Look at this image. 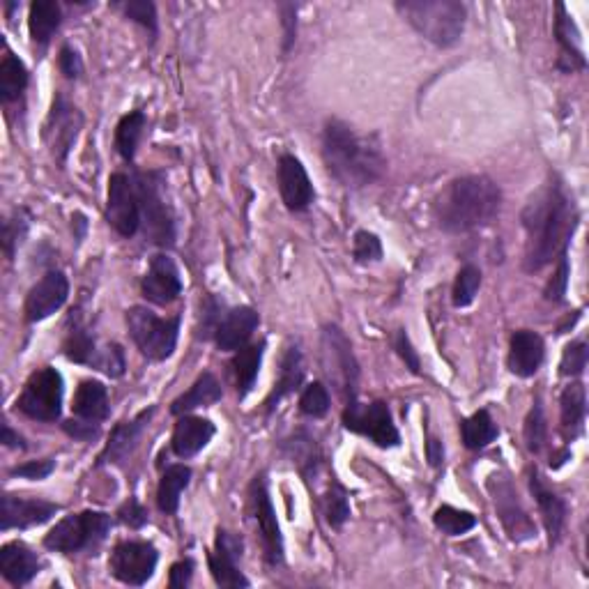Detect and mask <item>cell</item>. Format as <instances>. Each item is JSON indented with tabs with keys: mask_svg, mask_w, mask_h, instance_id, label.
<instances>
[{
	"mask_svg": "<svg viewBox=\"0 0 589 589\" xmlns=\"http://www.w3.org/2000/svg\"><path fill=\"white\" fill-rule=\"evenodd\" d=\"M221 396H224V392H221L219 380L214 378L210 371H205L198 376L194 385L189 387V392H185L173 401L171 412L175 417H182L196 408H208V405L221 401Z\"/></svg>",
	"mask_w": 589,
	"mask_h": 589,
	"instance_id": "30",
	"label": "cell"
},
{
	"mask_svg": "<svg viewBox=\"0 0 589 589\" xmlns=\"http://www.w3.org/2000/svg\"><path fill=\"white\" fill-rule=\"evenodd\" d=\"M106 221L122 237H134L141 231V208L136 196L134 175L113 173L109 180V198H106Z\"/></svg>",
	"mask_w": 589,
	"mask_h": 589,
	"instance_id": "14",
	"label": "cell"
},
{
	"mask_svg": "<svg viewBox=\"0 0 589 589\" xmlns=\"http://www.w3.org/2000/svg\"><path fill=\"white\" fill-rule=\"evenodd\" d=\"M93 369L104 371L106 376H111V378L125 376L127 362H125V353H122V348L118 346V343H109V346H104L102 350H99Z\"/></svg>",
	"mask_w": 589,
	"mask_h": 589,
	"instance_id": "48",
	"label": "cell"
},
{
	"mask_svg": "<svg viewBox=\"0 0 589 589\" xmlns=\"http://www.w3.org/2000/svg\"><path fill=\"white\" fill-rule=\"evenodd\" d=\"M263 353H265V343H258V346H244L237 350V355L233 359V376L237 385V396H240V399H244V396L256 387L260 364H263Z\"/></svg>",
	"mask_w": 589,
	"mask_h": 589,
	"instance_id": "34",
	"label": "cell"
},
{
	"mask_svg": "<svg viewBox=\"0 0 589 589\" xmlns=\"http://www.w3.org/2000/svg\"><path fill=\"white\" fill-rule=\"evenodd\" d=\"M81 129L83 113L79 111V106H74L63 93H56L47 122H44L42 139L47 143L51 157L56 159L58 166H65L72 148L79 141Z\"/></svg>",
	"mask_w": 589,
	"mask_h": 589,
	"instance_id": "10",
	"label": "cell"
},
{
	"mask_svg": "<svg viewBox=\"0 0 589 589\" xmlns=\"http://www.w3.org/2000/svg\"><path fill=\"white\" fill-rule=\"evenodd\" d=\"M555 37L562 47V58H560V70L564 72H576L585 70L587 60L583 47H580V30L576 21L569 12H566L564 5H557V19H555Z\"/></svg>",
	"mask_w": 589,
	"mask_h": 589,
	"instance_id": "27",
	"label": "cell"
},
{
	"mask_svg": "<svg viewBox=\"0 0 589 589\" xmlns=\"http://www.w3.org/2000/svg\"><path fill=\"white\" fill-rule=\"evenodd\" d=\"M481 288V270L477 265H465L461 272L456 274L454 290H451V300H454L456 309H465L477 300V293Z\"/></svg>",
	"mask_w": 589,
	"mask_h": 589,
	"instance_id": "40",
	"label": "cell"
},
{
	"mask_svg": "<svg viewBox=\"0 0 589 589\" xmlns=\"http://www.w3.org/2000/svg\"><path fill=\"white\" fill-rule=\"evenodd\" d=\"M244 550L242 539L237 534L228 532V530H217V539H214V548L208 555V564H210V573L214 578V583L219 587H228V589H237V587H249V578L244 576L240 571V562Z\"/></svg>",
	"mask_w": 589,
	"mask_h": 589,
	"instance_id": "15",
	"label": "cell"
},
{
	"mask_svg": "<svg viewBox=\"0 0 589 589\" xmlns=\"http://www.w3.org/2000/svg\"><path fill=\"white\" fill-rule=\"evenodd\" d=\"M60 21H63V10H60L56 0H35L28 14V28L33 42L40 44V47H47L51 37L60 28Z\"/></svg>",
	"mask_w": 589,
	"mask_h": 589,
	"instance_id": "32",
	"label": "cell"
},
{
	"mask_svg": "<svg viewBox=\"0 0 589 589\" xmlns=\"http://www.w3.org/2000/svg\"><path fill=\"white\" fill-rule=\"evenodd\" d=\"M548 438V424L546 415H543L541 399L534 401L530 415L525 419V447L530 454H541V449L546 447Z\"/></svg>",
	"mask_w": 589,
	"mask_h": 589,
	"instance_id": "44",
	"label": "cell"
},
{
	"mask_svg": "<svg viewBox=\"0 0 589 589\" xmlns=\"http://www.w3.org/2000/svg\"><path fill=\"white\" fill-rule=\"evenodd\" d=\"M323 355H325V371L332 382L348 401L357 399V380H359V364L350 346L348 336L343 334L336 325H327L323 330Z\"/></svg>",
	"mask_w": 589,
	"mask_h": 589,
	"instance_id": "12",
	"label": "cell"
},
{
	"mask_svg": "<svg viewBox=\"0 0 589 589\" xmlns=\"http://www.w3.org/2000/svg\"><path fill=\"white\" fill-rule=\"evenodd\" d=\"M214 433H217V428H214L210 419L182 415L173 428V438H171L173 454L178 458L196 456L198 451H203L210 445Z\"/></svg>",
	"mask_w": 589,
	"mask_h": 589,
	"instance_id": "25",
	"label": "cell"
},
{
	"mask_svg": "<svg viewBox=\"0 0 589 589\" xmlns=\"http://www.w3.org/2000/svg\"><path fill=\"white\" fill-rule=\"evenodd\" d=\"M281 24H283V51H290L295 44L297 35V7L295 5H281Z\"/></svg>",
	"mask_w": 589,
	"mask_h": 589,
	"instance_id": "56",
	"label": "cell"
},
{
	"mask_svg": "<svg viewBox=\"0 0 589 589\" xmlns=\"http://www.w3.org/2000/svg\"><path fill=\"white\" fill-rule=\"evenodd\" d=\"M122 12H125L127 19L136 21V24L143 26L152 37H157L159 24H157V7L150 0H129V3L122 5Z\"/></svg>",
	"mask_w": 589,
	"mask_h": 589,
	"instance_id": "46",
	"label": "cell"
},
{
	"mask_svg": "<svg viewBox=\"0 0 589 589\" xmlns=\"http://www.w3.org/2000/svg\"><path fill=\"white\" fill-rule=\"evenodd\" d=\"M249 516L254 520L256 532L263 546V555L267 564L277 566L283 562V537L274 511L270 488H267L265 474H258L249 486Z\"/></svg>",
	"mask_w": 589,
	"mask_h": 589,
	"instance_id": "11",
	"label": "cell"
},
{
	"mask_svg": "<svg viewBox=\"0 0 589 589\" xmlns=\"http://www.w3.org/2000/svg\"><path fill=\"white\" fill-rule=\"evenodd\" d=\"M60 511L58 504L47 500H35V497L3 495V532L10 530H28V527L44 525Z\"/></svg>",
	"mask_w": 589,
	"mask_h": 589,
	"instance_id": "20",
	"label": "cell"
},
{
	"mask_svg": "<svg viewBox=\"0 0 589 589\" xmlns=\"http://www.w3.org/2000/svg\"><path fill=\"white\" fill-rule=\"evenodd\" d=\"M426 454H428V461H431V465H440L442 458H445V447H442L440 440L431 438L426 442Z\"/></svg>",
	"mask_w": 589,
	"mask_h": 589,
	"instance_id": "58",
	"label": "cell"
},
{
	"mask_svg": "<svg viewBox=\"0 0 589 589\" xmlns=\"http://www.w3.org/2000/svg\"><path fill=\"white\" fill-rule=\"evenodd\" d=\"M343 426L348 431L369 438L373 445L382 449L399 447L401 435L399 428L394 424L392 410L385 401H371V403H359L357 399L348 401L346 410H343Z\"/></svg>",
	"mask_w": 589,
	"mask_h": 589,
	"instance_id": "9",
	"label": "cell"
},
{
	"mask_svg": "<svg viewBox=\"0 0 589 589\" xmlns=\"http://www.w3.org/2000/svg\"><path fill=\"white\" fill-rule=\"evenodd\" d=\"M145 125H148V118H145L143 111H132L120 118L116 127V150L125 162H134Z\"/></svg>",
	"mask_w": 589,
	"mask_h": 589,
	"instance_id": "37",
	"label": "cell"
},
{
	"mask_svg": "<svg viewBox=\"0 0 589 589\" xmlns=\"http://www.w3.org/2000/svg\"><path fill=\"white\" fill-rule=\"evenodd\" d=\"M394 350H396V353H399V357L403 359L405 366H408V369L412 373H415V376H419V373H422V362H419L417 350H415V346H412L410 336L405 334V330H399V332L394 334Z\"/></svg>",
	"mask_w": 589,
	"mask_h": 589,
	"instance_id": "52",
	"label": "cell"
},
{
	"mask_svg": "<svg viewBox=\"0 0 589 589\" xmlns=\"http://www.w3.org/2000/svg\"><path fill=\"white\" fill-rule=\"evenodd\" d=\"M3 445L5 447H14V449H26V442L21 438L19 433H14L10 426H3Z\"/></svg>",
	"mask_w": 589,
	"mask_h": 589,
	"instance_id": "59",
	"label": "cell"
},
{
	"mask_svg": "<svg viewBox=\"0 0 589 589\" xmlns=\"http://www.w3.org/2000/svg\"><path fill=\"white\" fill-rule=\"evenodd\" d=\"M546 357V343L532 330H518L509 341V371L518 378H532Z\"/></svg>",
	"mask_w": 589,
	"mask_h": 589,
	"instance_id": "23",
	"label": "cell"
},
{
	"mask_svg": "<svg viewBox=\"0 0 589 589\" xmlns=\"http://www.w3.org/2000/svg\"><path fill=\"white\" fill-rule=\"evenodd\" d=\"M557 260H560V263H557V272L553 274V279H550L546 286V300L560 304L564 302L566 286H569L571 267H569V254H562Z\"/></svg>",
	"mask_w": 589,
	"mask_h": 589,
	"instance_id": "50",
	"label": "cell"
},
{
	"mask_svg": "<svg viewBox=\"0 0 589 589\" xmlns=\"http://www.w3.org/2000/svg\"><path fill=\"white\" fill-rule=\"evenodd\" d=\"M403 19L440 49H449L461 42L468 7L456 0H405L396 3Z\"/></svg>",
	"mask_w": 589,
	"mask_h": 589,
	"instance_id": "4",
	"label": "cell"
},
{
	"mask_svg": "<svg viewBox=\"0 0 589 589\" xmlns=\"http://www.w3.org/2000/svg\"><path fill=\"white\" fill-rule=\"evenodd\" d=\"M323 159L339 185L362 189L382 178L387 162L371 136H359L341 120H327L323 129Z\"/></svg>",
	"mask_w": 589,
	"mask_h": 589,
	"instance_id": "2",
	"label": "cell"
},
{
	"mask_svg": "<svg viewBox=\"0 0 589 589\" xmlns=\"http://www.w3.org/2000/svg\"><path fill=\"white\" fill-rule=\"evenodd\" d=\"M191 481V468L182 463L168 465L166 472L159 479V488H157V507L164 514H175L180 509V497L187 491Z\"/></svg>",
	"mask_w": 589,
	"mask_h": 589,
	"instance_id": "33",
	"label": "cell"
},
{
	"mask_svg": "<svg viewBox=\"0 0 589 589\" xmlns=\"http://www.w3.org/2000/svg\"><path fill=\"white\" fill-rule=\"evenodd\" d=\"M63 394V376L53 366H44L28 378L17 399V408L35 422H58L63 415Z\"/></svg>",
	"mask_w": 589,
	"mask_h": 589,
	"instance_id": "8",
	"label": "cell"
},
{
	"mask_svg": "<svg viewBox=\"0 0 589 589\" xmlns=\"http://www.w3.org/2000/svg\"><path fill=\"white\" fill-rule=\"evenodd\" d=\"M530 491L534 500L539 504L543 525H546L548 541L550 546H557V541L562 537L564 523H566V502L560 495L550 491V488L543 484L541 474L537 470H530Z\"/></svg>",
	"mask_w": 589,
	"mask_h": 589,
	"instance_id": "26",
	"label": "cell"
},
{
	"mask_svg": "<svg viewBox=\"0 0 589 589\" xmlns=\"http://www.w3.org/2000/svg\"><path fill=\"white\" fill-rule=\"evenodd\" d=\"M502 208V191L488 175H463L451 180L435 201L442 231L472 233L491 226Z\"/></svg>",
	"mask_w": 589,
	"mask_h": 589,
	"instance_id": "3",
	"label": "cell"
},
{
	"mask_svg": "<svg viewBox=\"0 0 589 589\" xmlns=\"http://www.w3.org/2000/svg\"><path fill=\"white\" fill-rule=\"evenodd\" d=\"M70 297V281L60 270H51L28 290L24 313L28 323H42L65 307Z\"/></svg>",
	"mask_w": 589,
	"mask_h": 589,
	"instance_id": "16",
	"label": "cell"
},
{
	"mask_svg": "<svg viewBox=\"0 0 589 589\" xmlns=\"http://www.w3.org/2000/svg\"><path fill=\"white\" fill-rule=\"evenodd\" d=\"M182 316L159 318L148 307H132L127 311V330L136 348L150 362H166L175 353L180 339Z\"/></svg>",
	"mask_w": 589,
	"mask_h": 589,
	"instance_id": "6",
	"label": "cell"
},
{
	"mask_svg": "<svg viewBox=\"0 0 589 589\" xmlns=\"http://www.w3.org/2000/svg\"><path fill=\"white\" fill-rule=\"evenodd\" d=\"M53 470H56V461H53V458H42V461H28L24 465H17V468L10 470V474L12 477L30 479V481H42L51 477Z\"/></svg>",
	"mask_w": 589,
	"mask_h": 589,
	"instance_id": "51",
	"label": "cell"
},
{
	"mask_svg": "<svg viewBox=\"0 0 589 589\" xmlns=\"http://www.w3.org/2000/svg\"><path fill=\"white\" fill-rule=\"evenodd\" d=\"M279 191L290 212H304L316 198L307 168L295 155H281L277 166Z\"/></svg>",
	"mask_w": 589,
	"mask_h": 589,
	"instance_id": "18",
	"label": "cell"
},
{
	"mask_svg": "<svg viewBox=\"0 0 589 589\" xmlns=\"http://www.w3.org/2000/svg\"><path fill=\"white\" fill-rule=\"evenodd\" d=\"M63 428L67 435H72L79 442H90L99 435V422H88V419H70L63 424Z\"/></svg>",
	"mask_w": 589,
	"mask_h": 589,
	"instance_id": "55",
	"label": "cell"
},
{
	"mask_svg": "<svg viewBox=\"0 0 589 589\" xmlns=\"http://www.w3.org/2000/svg\"><path fill=\"white\" fill-rule=\"evenodd\" d=\"M587 357H589L587 343L585 341H571L562 353V362H560L562 376H566V378L583 376L585 369H587Z\"/></svg>",
	"mask_w": 589,
	"mask_h": 589,
	"instance_id": "47",
	"label": "cell"
},
{
	"mask_svg": "<svg viewBox=\"0 0 589 589\" xmlns=\"http://www.w3.org/2000/svg\"><path fill=\"white\" fill-rule=\"evenodd\" d=\"M152 415H155V408L143 410L129 422H122L111 431V438L106 442V447L99 456V465H120L125 463L129 456L134 454V449L139 447V440L145 431V426L150 424Z\"/></svg>",
	"mask_w": 589,
	"mask_h": 589,
	"instance_id": "21",
	"label": "cell"
},
{
	"mask_svg": "<svg viewBox=\"0 0 589 589\" xmlns=\"http://www.w3.org/2000/svg\"><path fill=\"white\" fill-rule=\"evenodd\" d=\"M159 553L157 548L148 541H120L113 548L109 569L113 578H118L120 583L143 587L152 578V573L157 569Z\"/></svg>",
	"mask_w": 589,
	"mask_h": 589,
	"instance_id": "13",
	"label": "cell"
},
{
	"mask_svg": "<svg viewBox=\"0 0 589 589\" xmlns=\"http://www.w3.org/2000/svg\"><path fill=\"white\" fill-rule=\"evenodd\" d=\"M353 256L357 263L369 265V263H378L382 258V242L376 233L369 231H357L355 240H353Z\"/></svg>",
	"mask_w": 589,
	"mask_h": 589,
	"instance_id": "49",
	"label": "cell"
},
{
	"mask_svg": "<svg viewBox=\"0 0 589 589\" xmlns=\"http://www.w3.org/2000/svg\"><path fill=\"white\" fill-rule=\"evenodd\" d=\"M587 415V392L583 382H571L564 387L560 396V419H562V435L566 442H573L578 435H583Z\"/></svg>",
	"mask_w": 589,
	"mask_h": 589,
	"instance_id": "28",
	"label": "cell"
},
{
	"mask_svg": "<svg viewBox=\"0 0 589 589\" xmlns=\"http://www.w3.org/2000/svg\"><path fill=\"white\" fill-rule=\"evenodd\" d=\"M141 293L148 302L157 307H168L182 293V277L175 260L168 254H157L150 258V267L145 272Z\"/></svg>",
	"mask_w": 589,
	"mask_h": 589,
	"instance_id": "17",
	"label": "cell"
},
{
	"mask_svg": "<svg viewBox=\"0 0 589 589\" xmlns=\"http://www.w3.org/2000/svg\"><path fill=\"white\" fill-rule=\"evenodd\" d=\"M194 562L191 560H182V562H175L171 566V576H168V585L173 589H180V587H189L191 578H194Z\"/></svg>",
	"mask_w": 589,
	"mask_h": 589,
	"instance_id": "57",
	"label": "cell"
},
{
	"mask_svg": "<svg viewBox=\"0 0 589 589\" xmlns=\"http://www.w3.org/2000/svg\"><path fill=\"white\" fill-rule=\"evenodd\" d=\"M63 350L70 362L86 364V366H93L99 353L95 336L90 334L83 325H74V330H70V334H67V339L63 343Z\"/></svg>",
	"mask_w": 589,
	"mask_h": 589,
	"instance_id": "38",
	"label": "cell"
},
{
	"mask_svg": "<svg viewBox=\"0 0 589 589\" xmlns=\"http://www.w3.org/2000/svg\"><path fill=\"white\" fill-rule=\"evenodd\" d=\"M72 410L79 419H88V422H104L111 412L109 392H106L104 382L83 380L74 394Z\"/></svg>",
	"mask_w": 589,
	"mask_h": 589,
	"instance_id": "29",
	"label": "cell"
},
{
	"mask_svg": "<svg viewBox=\"0 0 589 589\" xmlns=\"http://www.w3.org/2000/svg\"><path fill=\"white\" fill-rule=\"evenodd\" d=\"M226 304L224 300H219L217 295H208L205 300L201 302V320H198V330L196 336L198 339L208 341L217 336V330L221 325V320L226 318Z\"/></svg>",
	"mask_w": 589,
	"mask_h": 589,
	"instance_id": "41",
	"label": "cell"
},
{
	"mask_svg": "<svg viewBox=\"0 0 589 589\" xmlns=\"http://www.w3.org/2000/svg\"><path fill=\"white\" fill-rule=\"evenodd\" d=\"M525 270L541 272L569 249L578 226V210L569 191L557 178L543 185L523 210Z\"/></svg>",
	"mask_w": 589,
	"mask_h": 589,
	"instance_id": "1",
	"label": "cell"
},
{
	"mask_svg": "<svg viewBox=\"0 0 589 589\" xmlns=\"http://www.w3.org/2000/svg\"><path fill=\"white\" fill-rule=\"evenodd\" d=\"M325 518H327V523L336 527V530H341V527L346 525L348 518H350L348 491L339 484V481H332L330 488H327Z\"/></svg>",
	"mask_w": 589,
	"mask_h": 589,
	"instance_id": "43",
	"label": "cell"
},
{
	"mask_svg": "<svg viewBox=\"0 0 589 589\" xmlns=\"http://www.w3.org/2000/svg\"><path fill=\"white\" fill-rule=\"evenodd\" d=\"M461 435H463L465 447L472 449V451H479V449H486L488 445H491V442L497 440L500 428H497V424L493 422L491 412L479 410V412H474L472 417L463 419Z\"/></svg>",
	"mask_w": 589,
	"mask_h": 589,
	"instance_id": "36",
	"label": "cell"
},
{
	"mask_svg": "<svg viewBox=\"0 0 589 589\" xmlns=\"http://www.w3.org/2000/svg\"><path fill=\"white\" fill-rule=\"evenodd\" d=\"M30 74L28 67L24 65V60L7 49L3 56V63H0V99L5 104L14 102L24 95V90L28 88Z\"/></svg>",
	"mask_w": 589,
	"mask_h": 589,
	"instance_id": "35",
	"label": "cell"
},
{
	"mask_svg": "<svg viewBox=\"0 0 589 589\" xmlns=\"http://www.w3.org/2000/svg\"><path fill=\"white\" fill-rule=\"evenodd\" d=\"M491 491H493L497 516H500L502 525L507 527L509 537L514 541H527L537 537V527H534L530 516L525 514V509L520 507V500L514 491V486H511L507 479L493 477Z\"/></svg>",
	"mask_w": 589,
	"mask_h": 589,
	"instance_id": "19",
	"label": "cell"
},
{
	"mask_svg": "<svg viewBox=\"0 0 589 589\" xmlns=\"http://www.w3.org/2000/svg\"><path fill=\"white\" fill-rule=\"evenodd\" d=\"M258 325H260V316L254 307H247V304H244V307L228 309L226 318L221 320L217 336H214L217 348L224 350V353H237V350L247 346Z\"/></svg>",
	"mask_w": 589,
	"mask_h": 589,
	"instance_id": "22",
	"label": "cell"
},
{
	"mask_svg": "<svg viewBox=\"0 0 589 589\" xmlns=\"http://www.w3.org/2000/svg\"><path fill=\"white\" fill-rule=\"evenodd\" d=\"M111 532V516L104 511H81V514L65 516L44 537V546L53 553L74 555L83 550H95L104 543Z\"/></svg>",
	"mask_w": 589,
	"mask_h": 589,
	"instance_id": "7",
	"label": "cell"
},
{
	"mask_svg": "<svg viewBox=\"0 0 589 589\" xmlns=\"http://www.w3.org/2000/svg\"><path fill=\"white\" fill-rule=\"evenodd\" d=\"M58 67H60V72L65 74V79H70V81L79 79V76L83 74V60L79 56V51L70 47V44H65V47L60 49Z\"/></svg>",
	"mask_w": 589,
	"mask_h": 589,
	"instance_id": "53",
	"label": "cell"
},
{
	"mask_svg": "<svg viewBox=\"0 0 589 589\" xmlns=\"http://www.w3.org/2000/svg\"><path fill=\"white\" fill-rule=\"evenodd\" d=\"M136 196L141 208V231L157 247L175 244V217L164 198V173H134Z\"/></svg>",
	"mask_w": 589,
	"mask_h": 589,
	"instance_id": "5",
	"label": "cell"
},
{
	"mask_svg": "<svg viewBox=\"0 0 589 589\" xmlns=\"http://www.w3.org/2000/svg\"><path fill=\"white\" fill-rule=\"evenodd\" d=\"M28 228H30V212L26 208L14 210L10 217L5 219L3 249H5V256L10 260L14 258V254H17V247L21 242H24V237L28 235Z\"/></svg>",
	"mask_w": 589,
	"mask_h": 589,
	"instance_id": "42",
	"label": "cell"
},
{
	"mask_svg": "<svg viewBox=\"0 0 589 589\" xmlns=\"http://www.w3.org/2000/svg\"><path fill=\"white\" fill-rule=\"evenodd\" d=\"M72 231H74V237L76 240H83V237H86V231H88V219H86V214H81V212H76L74 217H72Z\"/></svg>",
	"mask_w": 589,
	"mask_h": 589,
	"instance_id": "60",
	"label": "cell"
},
{
	"mask_svg": "<svg viewBox=\"0 0 589 589\" xmlns=\"http://www.w3.org/2000/svg\"><path fill=\"white\" fill-rule=\"evenodd\" d=\"M42 569V562L37 553L24 541L5 543L0 548V573L7 583L14 587H24L33 580Z\"/></svg>",
	"mask_w": 589,
	"mask_h": 589,
	"instance_id": "24",
	"label": "cell"
},
{
	"mask_svg": "<svg viewBox=\"0 0 589 589\" xmlns=\"http://www.w3.org/2000/svg\"><path fill=\"white\" fill-rule=\"evenodd\" d=\"M118 516H120L122 523L132 527V530H141V527L148 523V509H145L143 504L136 500V497H132V500L122 504Z\"/></svg>",
	"mask_w": 589,
	"mask_h": 589,
	"instance_id": "54",
	"label": "cell"
},
{
	"mask_svg": "<svg viewBox=\"0 0 589 589\" xmlns=\"http://www.w3.org/2000/svg\"><path fill=\"white\" fill-rule=\"evenodd\" d=\"M433 525L438 527L442 534H447V537H461V534H468L470 530H474L477 518H474L470 511H461L445 504V507L435 509Z\"/></svg>",
	"mask_w": 589,
	"mask_h": 589,
	"instance_id": "39",
	"label": "cell"
},
{
	"mask_svg": "<svg viewBox=\"0 0 589 589\" xmlns=\"http://www.w3.org/2000/svg\"><path fill=\"white\" fill-rule=\"evenodd\" d=\"M300 412L307 417L320 419L330 412V392L323 382H311L300 396Z\"/></svg>",
	"mask_w": 589,
	"mask_h": 589,
	"instance_id": "45",
	"label": "cell"
},
{
	"mask_svg": "<svg viewBox=\"0 0 589 589\" xmlns=\"http://www.w3.org/2000/svg\"><path fill=\"white\" fill-rule=\"evenodd\" d=\"M302 380H304L302 353H300V348L293 346V348L286 350V355H283V359H281L279 380H277V385H274L272 394L267 396V401H265L267 412H272L283 399H286L288 394H293L295 389L302 385Z\"/></svg>",
	"mask_w": 589,
	"mask_h": 589,
	"instance_id": "31",
	"label": "cell"
}]
</instances>
